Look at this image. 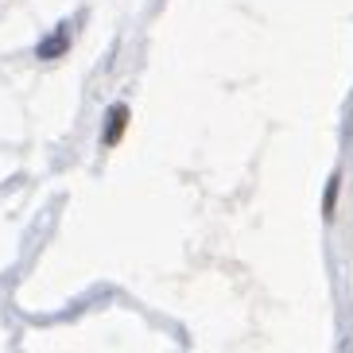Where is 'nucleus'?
I'll list each match as a JSON object with an SVG mask.
<instances>
[{"mask_svg":"<svg viewBox=\"0 0 353 353\" xmlns=\"http://www.w3.org/2000/svg\"><path fill=\"white\" fill-rule=\"evenodd\" d=\"M338 190H342V175L334 171L330 183H326V194H322V218L334 221V210H338Z\"/></svg>","mask_w":353,"mask_h":353,"instance_id":"nucleus-3","label":"nucleus"},{"mask_svg":"<svg viewBox=\"0 0 353 353\" xmlns=\"http://www.w3.org/2000/svg\"><path fill=\"white\" fill-rule=\"evenodd\" d=\"M70 39H74V32H70V23H59L47 39H39V47H35V59H43V63H54V59H63L66 51H70Z\"/></svg>","mask_w":353,"mask_h":353,"instance_id":"nucleus-2","label":"nucleus"},{"mask_svg":"<svg viewBox=\"0 0 353 353\" xmlns=\"http://www.w3.org/2000/svg\"><path fill=\"white\" fill-rule=\"evenodd\" d=\"M128 121H132V109L125 101H113L109 105V113H105V128H101V144L105 148H117L121 144V136H125Z\"/></svg>","mask_w":353,"mask_h":353,"instance_id":"nucleus-1","label":"nucleus"}]
</instances>
